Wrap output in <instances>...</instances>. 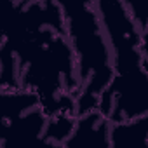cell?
Masks as SVG:
<instances>
[{"label": "cell", "mask_w": 148, "mask_h": 148, "mask_svg": "<svg viewBox=\"0 0 148 148\" xmlns=\"http://www.w3.org/2000/svg\"><path fill=\"white\" fill-rule=\"evenodd\" d=\"M66 40L75 56L79 91L75 117L98 110L99 94L113 77L112 56L92 0H56Z\"/></svg>", "instance_id": "7a4b0ae2"}, {"label": "cell", "mask_w": 148, "mask_h": 148, "mask_svg": "<svg viewBox=\"0 0 148 148\" xmlns=\"http://www.w3.org/2000/svg\"><path fill=\"white\" fill-rule=\"evenodd\" d=\"M47 119L33 91L0 87V146L44 143Z\"/></svg>", "instance_id": "3957f363"}, {"label": "cell", "mask_w": 148, "mask_h": 148, "mask_svg": "<svg viewBox=\"0 0 148 148\" xmlns=\"http://www.w3.org/2000/svg\"><path fill=\"white\" fill-rule=\"evenodd\" d=\"M110 146H134L146 148L148 146V113L129 119L110 122L108 129Z\"/></svg>", "instance_id": "5b68a950"}, {"label": "cell", "mask_w": 148, "mask_h": 148, "mask_svg": "<svg viewBox=\"0 0 148 148\" xmlns=\"http://www.w3.org/2000/svg\"><path fill=\"white\" fill-rule=\"evenodd\" d=\"M108 129L110 120L98 110L77 115L73 131L63 146H110Z\"/></svg>", "instance_id": "277c9868"}, {"label": "cell", "mask_w": 148, "mask_h": 148, "mask_svg": "<svg viewBox=\"0 0 148 148\" xmlns=\"http://www.w3.org/2000/svg\"><path fill=\"white\" fill-rule=\"evenodd\" d=\"M108 42L113 77L98 101L110 122L129 120L148 113V49L120 0H92Z\"/></svg>", "instance_id": "6da1fadb"}, {"label": "cell", "mask_w": 148, "mask_h": 148, "mask_svg": "<svg viewBox=\"0 0 148 148\" xmlns=\"http://www.w3.org/2000/svg\"><path fill=\"white\" fill-rule=\"evenodd\" d=\"M75 125V115L71 113H59L47 119L44 129V143L51 146H63L66 138L71 134Z\"/></svg>", "instance_id": "8992f818"}, {"label": "cell", "mask_w": 148, "mask_h": 148, "mask_svg": "<svg viewBox=\"0 0 148 148\" xmlns=\"http://www.w3.org/2000/svg\"><path fill=\"white\" fill-rule=\"evenodd\" d=\"M127 12L131 14L132 21L139 28L141 33L148 35V5L146 0H120Z\"/></svg>", "instance_id": "52a82bcc"}]
</instances>
